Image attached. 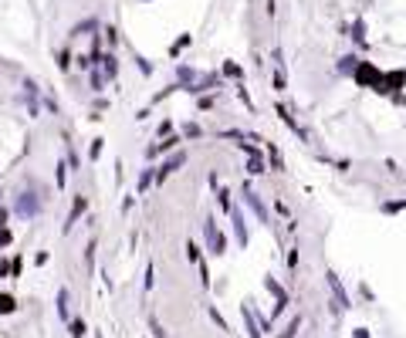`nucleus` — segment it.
I'll list each match as a JSON object with an SVG mask.
<instances>
[{
    "label": "nucleus",
    "instance_id": "obj_26",
    "mask_svg": "<svg viewBox=\"0 0 406 338\" xmlns=\"http://www.w3.org/2000/svg\"><path fill=\"white\" fill-rule=\"evenodd\" d=\"M298 328H301V315H295V318L288 321V328H284L277 338H295V335H298Z\"/></svg>",
    "mask_w": 406,
    "mask_h": 338
},
{
    "label": "nucleus",
    "instance_id": "obj_51",
    "mask_svg": "<svg viewBox=\"0 0 406 338\" xmlns=\"http://www.w3.org/2000/svg\"><path fill=\"white\" fill-rule=\"evenodd\" d=\"M355 338H369V332L366 328H355Z\"/></svg>",
    "mask_w": 406,
    "mask_h": 338
},
{
    "label": "nucleus",
    "instance_id": "obj_1",
    "mask_svg": "<svg viewBox=\"0 0 406 338\" xmlns=\"http://www.w3.org/2000/svg\"><path fill=\"white\" fill-rule=\"evenodd\" d=\"M41 196L34 193V190H17L14 193V203H10V213L14 216H20V220H34L37 213H41Z\"/></svg>",
    "mask_w": 406,
    "mask_h": 338
},
{
    "label": "nucleus",
    "instance_id": "obj_3",
    "mask_svg": "<svg viewBox=\"0 0 406 338\" xmlns=\"http://www.w3.org/2000/svg\"><path fill=\"white\" fill-rule=\"evenodd\" d=\"M203 240H206V254H213V257L227 254V237H223V230L217 227V220H213V216H206V220H203Z\"/></svg>",
    "mask_w": 406,
    "mask_h": 338
},
{
    "label": "nucleus",
    "instance_id": "obj_40",
    "mask_svg": "<svg viewBox=\"0 0 406 338\" xmlns=\"http://www.w3.org/2000/svg\"><path fill=\"white\" fill-rule=\"evenodd\" d=\"M237 98H240L247 108H254V102H251V95H247V88H244V85H237Z\"/></svg>",
    "mask_w": 406,
    "mask_h": 338
},
{
    "label": "nucleus",
    "instance_id": "obj_23",
    "mask_svg": "<svg viewBox=\"0 0 406 338\" xmlns=\"http://www.w3.org/2000/svg\"><path fill=\"white\" fill-rule=\"evenodd\" d=\"M355 65H359V58H355V54L338 58V71H342V74H352V71H355Z\"/></svg>",
    "mask_w": 406,
    "mask_h": 338
},
{
    "label": "nucleus",
    "instance_id": "obj_34",
    "mask_svg": "<svg viewBox=\"0 0 406 338\" xmlns=\"http://www.w3.org/2000/svg\"><path fill=\"white\" fill-rule=\"evenodd\" d=\"M152 284H156V270H152V264H149V267H146V277H142V287L152 291Z\"/></svg>",
    "mask_w": 406,
    "mask_h": 338
},
{
    "label": "nucleus",
    "instance_id": "obj_31",
    "mask_svg": "<svg viewBox=\"0 0 406 338\" xmlns=\"http://www.w3.org/2000/svg\"><path fill=\"white\" fill-rule=\"evenodd\" d=\"M213 105H217V98H213V95H200V98H197V108H200V112H210Z\"/></svg>",
    "mask_w": 406,
    "mask_h": 338
},
{
    "label": "nucleus",
    "instance_id": "obj_6",
    "mask_svg": "<svg viewBox=\"0 0 406 338\" xmlns=\"http://www.w3.org/2000/svg\"><path fill=\"white\" fill-rule=\"evenodd\" d=\"M85 213H88V196H85V193H78V196L71 200V210H68L65 227H61V230H65V233H71V230H74V223H78Z\"/></svg>",
    "mask_w": 406,
    "mask_h": 338
},
{
    "label": "nucleus",
    "instance_id": "obj_14",
    "mask_svg": "<svg viewBox=\"0 0 406 338\" xmlns=\"http://www.w3.org/2000/svg\"><path fill=\"white\" fill-rule=\"evenodd\" d=\"M98 71L105 74V81H115V74H119V61H115L112 51H109V54H98Z\"/></svg>",
    "mask_w": 406,
    "mask_h": 338
},
{
    "label": "nucleus",
    "instance_id": "obj_50",
    "mask_svg": "<svg viewBox=\"0 0 406 338\" xmlns=\"http://www.w3.org/2000/svg\"><path fill=\"white\" fill-rule=\"evenodd\" d=\"M10 274V261H0V277H7Z\"/></svg>",
    "mask_w": 406,
    "mask_h": 338
},
{
    "label": "nucleus",
    "instance_id": "obj_9",
    "mask_svg": "<svg viewBox=\"0 0 406 338\" xmlns=\"http://www.w3.org/2000/svg\"><path fill=\"white\" fill-rule=\"evenodd\" d=\"M152 186H156V166L149 162V166H142V169H139V179H135V196H146Z\"/></svg>",
    "mask_w": 406,
    "mask_h": 338
},
{
    "label": "nucleus",
    "instance_id": "obj_48",
    "mask_svg": "<svg viewBox=\"0 0 406 338\" xmlns=\"http://www.w3.org/2000/svg\"><path fill=\"white\" fill-rule=\"evenodd\" d=\"M44 105H48V108H51V112H55V115H58V112H61V105H58V102H55V98H44Z\"/></svg>",
    "mask_w": 406,
    "mask_h": 338
},
{
    "label": "nucleus",
    "instance_id": "obj_15",
    "mask_svg": "<svg viewBox=\"0 0 406 338\" xmlns=\"http://www.w3.org/2000/svg\"><path fill=\"white\" fill-rule=\"evenodd\" d=\"M244 173H247V176H264V173H268V159H264V152H261V156H247Z\"/></svg>",
    "mask_w": 406,
    "mask_h": 338
},
{
    "label": "nucleus",
    "instance_id": "obj_32",
    "mask_svg": "<svg viewBox=\"0 0 406 338\" xmlns=\"http://www.w3.org/2000/svg\"><path fill=\"white\" fill-rule=\"evenodd\" d=\"M92 91H105V74L102 71H92Z\"/></svg>",
    "mask_w": 406,
    "mask_h": 338
},
{
    "label": "nucleus",
    "instance_id": "obj_37",
    "mask_svg": "<svg viewBox=\"0 0 406 338\" xmlns=\"http://www.w3.org/2000/svg\"><path fill=\"white\" fill-rule=\"evenodd\" d=\"M186 44H190V34H183V37H180V41H176V44H173V48H169V54H173V58H176V54H180V51H183V48H186Z\"/></svg>",
    "mask_w": 406,
    "mask_h": 338
},
{
    "label": "nucleus",
    "instance_id": "obj_27",
    "mask_svg": "<svg viewBox=\"0 0 406 338\" xmlns=\"http://www.w3.org/2000/svg\"><path fill=\"white\" fill-rule=\"evenodd\" d=\"M180 135H183V139L190 142V139H200V135H203V129H200V125H197V122H186V125H183V132H180Z\"/></svg>",
    "mask_w": 406,
    "mask_h": 338
},
{
    "label": "nucleus",
    "instance_id": "obj_39",
    "mask_svg": "<svg viewBox=\"0 0 406 338\" xmlns=\"http://www.w3.org/2000/svg\"><path fill=\"white\" fill-rule=\"evenodd\" d=\"M85 264H88V270L95 267V240H92V244L85 247Z\"/></svg>",
    "mask_w": 406,
    "mask_h": 338
},
{
    "label": "nucleus",
    "instance_id": "obj_21",
    "mask_svg": "<svg viewBox=\"0 0 406 338\" xmlns=\"http://www.w3.org/2000/svg\"><path fill=\"white\" fill-rule=\"evenodd\" d=\"M102 152H105V139L98 135V139H92V145H88V159H92V162H98V159H102Z\"/></svg>",
    "mask_w": 406,
    "mask_h": 338
},
{
    "label": "nucleus",
    "instance_id": "obj_19",
    "mask_svg": "<svg viewBox=\"0 0 406 338\" xmlns=\"http://www.w3.org/2000/svg\"><path fill=\"white\" fill-rule=\"evenodd\" d=\"M217 206H220L223 213L234 210V200H230V190H227V186H217Z\"/></svg>",
    "mask_w": 406,
    "mask_h": 338
},
{
    "label": "nucleus",
    "instance_id": "obj_18",
    "mask_svg": "<svg viewBox=\"0 0 406 338\" xmlns=\"http://www.w3.org/2000/svg\"><path fill=\"white\" fill-rule=\"evenodd\" d=\"M271 88H274V91H284V88H288V78H284V65H274V74H271Z\"/></svg>",
    "mask_w": 406,
    "mask_h": 338
},
{
    "label": "nucleus",
    "instance_id": "obj_13",
    "mask_svg": "<svg viewBox=\"0 0 406 338\" xmlns=\"http://www.w3.org/2000/svg\"><path fill=\"white\" fill-rule=\"evenodd\" d=\"M264 159H268V169L271 173H284V156L274 142H264Z\"/></svg>",
    "mask_w": 406,
    "mask_h": 338
},
{
    "label": "nucleus",
    "instance_id": "obj_17",
    "mask_svg": "<svg viewBox=\"0 0 406 338\" xmlns=\"http://www.w3.org/2000/svg\"><path fill=\"white\" fill-rule=\"evenodd\" d=\"M379 213H386V216L406 213V196H403V200H386V203H379Z\"/></svg>",
    "mask_w": 406,
    "mask_h": 338
},
{
    "label": "nucleus",
    "instance_id": "obj_45",
    "mask_svg": "<svg viewBox=\"0 0 406 338\" xmlns=\"http://www.w3.org/2000/svg\"><path fill=\"white\" fill-rule=\"evenodd\" d=\"M135 65H139V71H142V74H152V65H149L146 58H135Z\"/></svg>",
    "mask_w": 406,
    "mask_h": 338
},
{
    "label": "nucleus",
    "instance_id": "obj_8",
    "mask_svg": "<svg viewBox=\"0 0 406 338\" xmlns=\"http://www.w3.org/2000/svg\"><path fill=\"white\" fill-rule=\"evenodd\" d=\"M274 112H277V119H281V122H284V125H288L291 132L298 135V139H301L305 145H312V135H308V129H305V125H298V119H295V115H291V112H288L284 105H274Z\"/></svg>",
    "mask_w": 406,
    "mask_h": 338
},
{
    "label": "nucleus",
    "instance_id": "obj_52",
    "mask_svg": "<svg viewBox=\"0 0 406 338\" xmlns=\"http://www.w3.org/2000/svg\"><path fill=\"white\" fill-rule=\"evenodd\" d=\"M0 196H3V190H0Z\"/></svg>",
    "mask_w": 406,
    "mask_h": 338
},
{
    "label": "nucleus",
    "instance_id": "obj_44",
    "mask_svg": "<svg viewBox=\"0 0 406 338\" xmlns=\"http://www.w3.org/2000/svg\"><path fill=\"white\" fill-rule=\"evenodd\" d=\"M288 267H291V270L298 267V247H291V250H288Z\"/></svg>",
    "mask_w": 406,
    "mask_h": 338
},
{
    "label": "nucleus",
    "instance_id": "obj_4",
    "mask_svg": "<svg viewBox=\"0 0 406 338\" xmlns=\"http://www.w3.org/2000/svg\"><path fill=\"white\" fill-rule=\"evenodd\" d=\"M352 78H355V85L372 88V91H379V85H383V71L372 65V61H359L355 71H352Z\"/></svg>",
    "mask_w": 406,
    "mask_h": 338
},
{
    "label": "nucleus",
    "instance_id": "obj_20",
    "mask_svg": "<svg viewBox=\"0 0 406 338\" xmlns=\"http://www.w3.org/2000/svg\"><path fill=\"white\" fill-rule=\"evenodd\" d=\"M183 250H186V261H190L193 267H197V264L203 261V254H200V244H197V240H186V247H183Z\"/></svg>",
    "mask_w": 406,
    "mask_h": 338
},
{
    "label": "nucleus",
    "instance_id": "obj_33",
    "mask_svg": "<svg viewBox=\"0 0 406 338\" xmlns=\"http://www.w3.org/2000/svg\"><path fill=\"white\" fill-rule=\"evenodd\" d=\"M58 315H61V318H68V291H65V287L58 291Z\"/></svg>",
    "mask_w": 406,
    "mask_h": 338
},
{
    "label": "nucleus",
    "instance_id": "obj_11",
    "mask_svg": "<svg viewBox=\"0 0 406 338\" xmlns=\"http://www.w3.org/2000/svg\"><path fill=\"white\" fill-rule=\"evenodd\" d=\"M264 287H268L271 294H274V298H277V304H274V318H277V315H281V311H284V308H288V301H291V298H288V291H284V287H281V284H277V281H274V277H264Z\"/></svg>",
    "mask_w": 406,
    "mask_h": 338
},
{
    "label": "nucleus",
    "instance_id": "obj_5",
    "mask_svg": "<svg viewBox=\"0 0 406 338\" xmlns=\"http://www.w3.org/2000/svg\"><path fill=\"white\" fill-rule=\"evenodd\" d=\"M230 223H234V240H237V247H247L251 244V233H247V220H244V210L240 206H234L230 213Z\"/></svg>",
    "mask_w": 406,
    "mask_h": 338
},
{
    "label": "nucleus",
    "instance_id": "obj_16",
    "mask_svg": "<svg viewBox=\"0 0 406 338\" xmlns=\"http://www.w3.org/2000/svg\"><path fill=\"white\" fill-rule=\"evenodd\" d=\"M183 142H186L183 135H180V132H173V135H166V139H159L156 145H159V156H166V152H173V149H180Z\"/></svg>",
    "mask_w": 406,
    "mask_h": 338
},
{
    "label": "nucleus",
    "instance_id": "obj_41",
    "mask_svg": "<svg viewBox=\"0 0 406 338\" xmlns=\"http://www.w3.org/2000/svg\"><path fill=\"white\" fill-rule=\"evenodd\" d=\"M58 68H61V71L71 68V54H68V51H58Z\"/></svg>",
    "mask_w": 406,
    "mask_h": 338
},
{
    "label": "nucleus",
    "instance_id": "obj_49",
    "mask_svg": "<svg viewBox=\"0 0 406 338\" xmlns=\"http://www.w3.org/2000/svg\"><path fill=\"white\" fill-rule=\"evenodd\" d=\"M152 335H156V338H166V332H163V325H159V321H152Z\"/></svg>",
    "mask_w": 406,
    "mask_h": 338
},
{
    "label": "nucleus",
    "instance_id": "obj_24",
    "mask_svg": "<svg viewBox=\"0 0 406 338\" xmlns=\"http://www.w3.org/2000/svg\"><path fill=\"white\" fill-rule=\"evenodd\" d=\"M55 186H58V190H65V186H68V166H65V162L55 166Z\"/></svg>",
    "mask_w": 406,
    "mask_h": 338
},
{
    "label": "nucleus",
    "instance_id": "obj_2",
    "mask_svg": "<svg viewBox=\"0 0 406 338\" xmlns=\"http://www.w3.org/2000/svg\"><path fill=\"white\" fill-rule=\"evenodd\" d=\"M240 200H244V206L258 216V223H264V227H271V210L264 206V200H261V193L244 179V186H240Z\"/></svg>",
    "mask_w": 406,
    "mask_h": 338
},
{
    "label": "nucleus",
    "instance_id": "obj_25",
    "mask_svg": "<svg viewBox=\"0 0 406 338\" xmlns=\"http://www.w3.org/2000/svg\"><path fill=\"white\" fill-rule=\"evenodd\" d=\"M68 328H71V338H81L85 332H88V325H85V318H71L68 321Z\"/></svg>",
    "mask_w": 406,
    "mask_h": 338
},
{
    "label": "nucleus",
    "instance_id": "obj_28",
    "mask_svg": "<svg viewBox=\"0 0 406 338\" xmlns=\"http://www.w3.org/2000/svg\"><path fill=\"white\" fill-rule=\"evenodd\" d=\"M223 74H227V78H237V81H240V78H244V68L234 65V61H227V65H223Z\"/></svg>",
    "mask_w": 406,
    "mask_h": 338
},
{
    "label": "nucleus",
    "instance_id": "obj_35",
    "mask_svg": "<svg viewBox=\"0 0 406 338\" xmlns=\"http://www.w3.org/2000/svg\"><path fill=\"white\" fill-rule=\"evenodd\" d=\"M197 270H200V284H203V287H210V267H206V261H200Z\"/></svg>",
    "mask_w": 406,
    "mask_h": 338
},
{
    "label": "nucleus",
    "instance_id": "obj_38",
    "mask_svg": "<svg viewBox=\"0 0 406 338\" xmlns=\"http://www.w3.org/2000/svg\"><path fill=\"white\" fill-rule=\"evenodd\" d=\"M14 244V233H10V227H0V247H10Z\"/></svg>",
    "mask_w": 406,
    "mask_h": 338
},
{
    "label": "nucleus",
    "instance_id": "obj_7",
    "mask_svg": "<svg viewBox=\"0 0 406 338\" xmlns=\"http://www.w3.org/2000/svg\"><path fill=\"white\" fill-rule=\"evenodd\" d=\"M325 281H329V287H332V298H335V308L338 311H349L352 308V301H349V294H345V287H342V281H338L335 270H325Z\"/></svg>",
    "mask_w": 406,
    "mask_h": 338
},
{
    "label": "nucleus",
    "instance_id": "obj_43",
    "mask_svg": "<svg viewBox=\"0 0 406 338\" xmlns=\"http://www.w3.org/2000/svg\"><path fill=\"white\" fill-rule=\"evenodd\" d=\"M105 41H109V48H115V44H119V31L109 27V31H105Z\"/></svg>",
    "mask_w": 406,
    "mask_h": 338
},
{
    "label": "nucleus",
    "instance_id": "obj_12",
    "mask_svg": "<svg viewBox=\"0 0 406 338\" xmlns=\"http://www.w3.org/2000/svg\"><path fill=\"white\" fill-rule=\"evenodd\" d=\"M240 318H244V332H247V338H264V332H261V325H258L251 304H240Z\"/></svg>",
    "mask_w": 406,
    "mask_h": 338
},
{
    "label": "nucleus",
    "instance_id": "obj_36",
    "mask_svg": "<svg viewBox=\"0 0 406 338\" xmlns=\"http://www.w3.org/2000/svg\"><path fill=\"white\" fill-rule=\"evenodd\" d=\"M156 135H159V139L173 135V122H169V119H163V122H159V129H156Z\"/></svg>",
    "mask_w": 406,
    "mask_h": 338
},
{
    "label": "nucleus",
    "instance_id": "obj_10",
    "mask_svg": "<svg viewBox=\"0 0 406 338\" xmlns=\"http://www.w3.org/2000/svg\"><path fill=\"white\" fill-rule=\"evenodd\" d=\"M406 85V71H386L383 74V85H379V95H393Z\"/></svg>",
    "mask_w": 406,
    "mask_h": 338
},
{
    "label": "nucleus",
    "instance_id": "obj_47",
    "mask_svg": "<svg viewBox=\"0 0 406 338\" xmlns=\"http://www.w3.org/2000/svg\"><path fill=\"white\" fill-rule=\"evenodd\" d=\"M156 156H159V145H156V142H152V145H146V159H156Z\"/></svg>",
    "mask_w": 406,
    "mask_h": 338
},
{
    "label": "nucleus",
    "instance_id": "obj_42",
    "mask_svg": "<svg viewBox=\"0 0 406 338\" xmlns=\"http://www.w3.org/2000/svg\"><path fill=\"white\" fill-rule=\"evenodd\" d=\"M74 65L81 68V71H88V68H92V54H78V58H74Z\"/></svg>",
    "mask_w": 406,
    "mask_h": 338
},
{
    "label": "nucleus",
    "instance_id": "obj_30",
    "mask_svg": "<svg viewBox=\"0 0 406 338\" xmlns=\"http://www.w3.org/2000/svg\"><path fill=\"white\" fill-rule=\"evenodd\" d=\"M65 145H68V159H71V166H74V169H81V159H78V152H74V142H71L68 135H65Z\"/></svg>",
    "mask_w": 406,
    "mask_h": 338
},
{
    "label": "nucleus",
    "instance_id": "obj_22",
    "mask_svg": "<svg viewBox=\"0 0 406 338\" xmlns=\"http://www.w3.org/2000/svg\"><path fill=\"white\" fill-rule=\"evenodd\" d=\"M17 311V298L14 294H0V315H14Z\"/></svg>",
    "mask_w": 406,
    "mask_h": 338
},
{
    "label": "nucleus",
    "instance_id": "obj_46",
    "mask_svg": "<svg viewBox=\"0 0 406 338\" xmlns=\"http://www.w3.org/2000/svg\"><path fill=\"white\" fill-rule=\"evenodd\" d=\"M7 220H10V206L0 203V227H7Z\"/></svg>",
    "mask_w": 406,
    "mask_h": 338
},
{
    "label": "nucleus",
    "instance_id": "obj_29",
    "mask_svg": "<svg viewBox=\"0 0 406 338\" xmlns=\"http://www.w3.org/2000/svg\"><path fill=\"white\" fill-rule=\"evenodd\" d=\"M210 321H213V325H217V328H220V332H230V325H227V321H223V315H220V311H217V308H210Z\"/></svg>",
    "mask_w": 406,
    "mask_h": 338
}]
</instances>
